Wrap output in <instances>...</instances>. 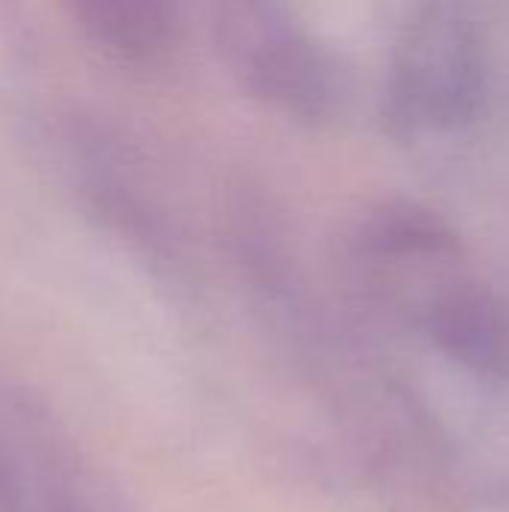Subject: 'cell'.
Wrapping results in <instances>:
<instances>
[{
	"label": "cell",
	"mask_w": 509,
	"mask_h": 512,
	"mask_svg": "<svg viewBox=\"0 0 509 512\" xmlns=\"http://www.w3.org/2000/svg\"><path fill=\"white\" fill-rule=\"evenodd\" d=\"M36 459L21 471L9 495L3 498V510L9 512H105L96 501H90L87 492L72 486L57 474V468H48L45 459H39V468H33Z\"/></svg>",
	"instance_id": "cell-6"
},
{
	"label": "cell",
	"mask_w": 509,
	"mask_h": 512,
	"mask_svg": "<svg viewBox=\"0 0 509 512\" xmlns=\"http://www.w3.org/2000/svg\"><path fill=\"white\" fill-rule=\"evenodd\" d=\"M348 264L372 303L420 327L468 279L462 240L450 222L405 198L381 201L357 222L348 243Z\"/></svg>",
	"instance_id": "cell-3"
},
{
	"label": "cell",
	"mask_w": 509,
	"mask_h": 512,
	"mask_svg": "<svg viewBox=\"0 0 509 512\" xmlns=\"http://www.w3.org/2000/svg\"><path fill=\"white\" fill-rule=\"evenodd\" d=\"M489 54L471 0H417L396 42L384 123L399 141L468 126L486 99Z\"/></svg>",
	"instance_id": "cell-1"
},
{
	"label": "cell",
	"mask_w": 509,
	"mask_h": 512,
	"mask_svg": "<svg viewBox=\"0 0 509 512\" xmlns=\"http://www.w3.org/2000/svg\"><path fill=\"white\" fill-rule=\"evenodd\" d=\"M216 42L252 99L303 123L339 111L345 75L291 0H216Z\"/></svg>",
	"instance_id": "cell-2"
},
{
	"label": "cell",
	"mask_w": 509,
	"mask_h": 512,
	"mask_svg": "<svg viewBox=\"0 0 509 512\" xmlns=\"http://www.w3.org/2000/svg\"><path fill=\"white\" fill-rule=\"evenodd\" d=\"M78 27L126 63H150L174 42V0H63Z\"/></svg>",
	"instance_id": "cell-5"
},
{
	"label": "cell",
	"mask_w": 509,
	"mask_h": 512,
	"mask_svg": "<svg viewBox=\"0 0 509 512\" xmlns=\"http://www.w3.org/2000/svg\"><path fill=\"white\" fill-rule=\"evenodd\" d=\"M423 327L456 363L486 375H509V306L471 276L432 309Z\"/></svg>",
	"instance_id": "cell-4"
}]
</instances>
